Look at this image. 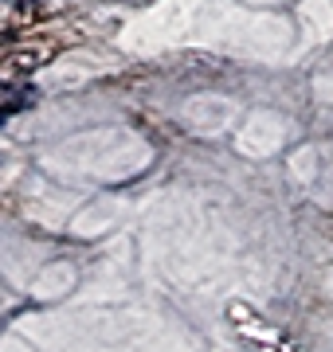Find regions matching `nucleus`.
Instances as JSON below:
<instances>
[{
    "label": "nucleus",
    "instance_id": "f257e3e1",
    "mask_svg": "<svg viewBox=\"0 0 333 352\" xmlns=\"http://www.w3.org/2000/svg\"><path fill=\"white\" fill-rule=\"evenodd\" d=\"M36 4L32 0H0V36H12L20 28H28L36 20Z\"/></svg>",
    "mask_w": 333,
    "mask_h": 352
},
{
    "label": "nucleus",
    "instance_id": "f03ea898",
    "mask_svg": "<svg viewBox=\"0 0 333 352\" xmlns=\"http://www.w3.org/2000/svg\"><path fill=\"white\" fill-rule=\"evenodd\" d=\"M39 63H47V47H28L16 51V55H8V63L0 67V78H16V75H28V71H36Z\"/></svg>",
    "mask_w": 333,
    "mask_h": 352
}]
</instances>
